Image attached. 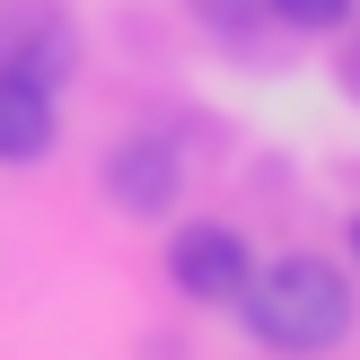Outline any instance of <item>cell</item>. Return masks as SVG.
Segmentation results:
<instances>
[{
  "label": "cell",
  "instance_id": "obj_2",
  "mask_svg": "<svg viewBox=\"0 0 360 360\" xmlns=\"http://www.w3.org/2000/svg\"><path fill=\"white\" fill-rule=\"evenodd\" d=\"M246 273H255V246H246L229 220H185L167 238V281L193 299V308H238Z\"/></svg>",
  "mask_w": 360,
  "mask_h": 360
},
{
  "label": "cell",
  "instance_id": "obj_6",
  "mask_svg": "<svg viewBox=\"0 0 360 360\" xmlns=\"http://www.w3.org/2000/svg\"><path fill=\"white\" fill-rule=\"evenodd\" d=\"M264 9H273L281 27H299V35H334V27H352V0H264Z\"/></svg>",
  "mask_w": 360,
  "mask_h": 360
},
{
  "label": "cell",
  "instance_id": "obj_1",
  "mask_svg": "<svg viewBox=\"0 0 360 360\" xmlns=\"http://www.w3.org/2000/svg\"><path fill=\"white\" fill-rule=\"evenodd\" d=\"M238 326L255 334L264 352H334L352 334V281L334 273L326 255H281V264H255L238 290Z\"/></svg>",
  "mask_w": 360,
  "mask_h": 360
},
{
  "label": "cell",
  "instance_id": "obj_9",
  "mask_svg": "<svg viewBox=\"0 0 360 360\" xmlns=\"http://www.w3.org/2000/svg\"><path fill=\"white\" fill-rule=\"evenodd\" d=\"M352 79H360V44H352Z\"/></svg>",
  "mask_w": 360,
  "mask_h": 360
},
{
  "label": "cell",
  "instance_id": "obj_5",
  "mask_svg": "<svg viewBox=\"0 0 360 360\" xmlns=\"http://www.w3.org/2000/svg\"><path fill=\"white\" fill-rule=\"evenodd\" d=\"M105 193H115L123 211H141V220L167 211L176 202V150L167 141H115V150H105Z\"/></svg>",
  "mask_w": 360,
  "mask_h": 360
},
{
  "label": "cell",
  "instance_id": "obj_7",
  "mask_svg": "<svg viewBox=\"0 0 360 360\" xmlns=\"http://www.w3.org/2000/svg\"><path fill=\"white\" fill-rule=\"evenodd\" d=\"M185 9L202 18L211 35H238V27H255V18H264V0H185Z\"/></svg>",
  "mask_w": 360,
  "mask_h": 360
},
{
  "label": "cell",
  "instance_id": "obj_3",
  "mask_svg": "<svg viewBox=\"0 0 360 360\" xmlns=\"http://www.w3.org/2000/svg\"><path fill=\"white\" fill-rule=\"evenodd\" d=\"M0 62L27 70V79H44V88H62L70 62H79L70 9H62V0H9V18H0Z\"/></svg>",
  "mask_w": 360,
  "mask_h": 360
},
{
  "label": "cell",
  "instance_id": "obj_8",
  "mask_svg": "<svg viewBox=\"0 0 360 360\" xmlns=\"http://www.w3.org/2000/svg\"><path fill=\"white\" fill-rule=\"evenodd\" d=\"M352 264H360V211H352Z\"/></svg>",
  "mask_w": 360,
  "mask_h": 360
},
{
  "label": "cell",
  "instance_id": "obj_4",
  "mask_svg": "<svg viewBox=\"0 0 360 360\" xmlns=\"http://www.w3.org/2000/svg\"><path fill=\"white\" fill-rule=\"evenodd\" d=\"M53 132H62V105H53V88L0 62V167H35V158L53 150Z\"/></svg>",
  "mask_w": 360,
  "mask_h": 360
}]
</instances>
